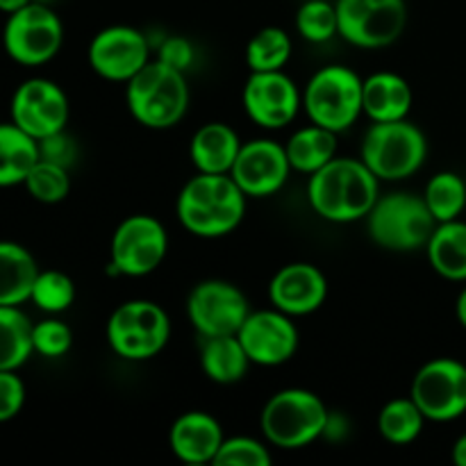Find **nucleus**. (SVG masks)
Masks as SVG:
<instances>
[{
    "label": "nucleus",
    "mask_w": 466,
    "mask_h": 466,
    "mask_svg": "<svg viewBox=\"0 0 466 466\" xmlns=\"http://www.w3.org/2000/svg\"><path fill=\"white\" fill-rule=\"evenodd\" d=\"M380 196V180L360 157H339L308 176V203L317 217L330 223L367 218Z\"/></svg>",
    "instance_id": "1"
},
{
    "label": "nucleus",
    "mask_w": 466,
    "mask_h": 466,
    "mask_svg": "<svg viewBox=\"0 0 466 466\" xmlns=\"http://www.w3.org/2000/svg\"><path fill=\"white\" fill-rule=\"evenodd\" d=\"M248 196L230 173H198L177 194L180 226L200 239H218L241 226Z\"/></svg>",
    "instance_id": "2"
},
{
    "label": "nucleus",
    "mask_w": 466,
    "mask_h": 466,
    "mask_svg": "<svg viewBox=\"0 0 466 466\" xmlns=\"http://www.w3.org/2000/svg\"><path fill=\"white\" fill-rule=\"evenodd\" d=\"M126 103L132 118L150 130H168L189 109V85L185 73L150 59L132 80L126 82Z\"/></svg>",
    "instance_id": "3"
},
{
    "label": "nucleus",
    "mask_w": 466,
    "mask_h": 466,
    "mask_svg": "<svg viewBox=\"0 0 466 466\" xmlns=\"http://www.w3.org/2000/svg\"><path fill=\"white\" fill-rule=\"evenodd\" d=\"M364 221L373 244L390 253H414L426 248L437 228L423 196L414 191H391L378 196Z\"/></svg>",
    "instance_id": "4"
},
{
    "label": "nucleus",
    "mask_w": 466,
    "mask_h": 466,
    "mask_svg": "<svg viewBox=\"0 0 466 466\" xmlns=\"http://www.w3.org/2000/svg\"><path fill=\"white\" fill-rule=\"evenodd\" d=\"M328 417L330 412L321 396L303 387H289L267 400L259 414V428L271 446L294 451L321 440Z\"/></svg>",
    "instance_id": "5"
},
{
    "label": "nucleus",
    "mask_w": 466,
    "mask_h": 466,
    "mask_svg": "<svg viewBox=\"0 0 466 466\" xmlns=\"http://www.w3.org/2000/svg\"><path fill=\"white\" fill-rule=\"evenodd\" d=\"M428 157V139L417 123L408 118L399 121H371L364 132L360 159L371 168L380 182L408 180L421 171Z\"/></svg>",
    "instance_id": "6"
},
{
    "label": "nucleus",
    "mask_w": 466,
    "mask_h": 466,
    "mask_svg": "<svg viewBox=\"0 0 466 466\" xmlns=\"http://www.w3.org/2000/svg\"><path fill=\"white\" fill-rule=\"evenodd\" d=\"M362 85L364 77L344 64L319 68L303 91V109L309 123L328 127L337 135L353 127L364 114Z\"/></svg>",
    "instance_id": "7"
},
{
    "label": "nucleus",
    "mask_w": 466,
    "mask_h": 466,
    "mask_svg": "<svg viewBox=\"0 0 466 466\" xmlns=\"http://www.w3.org/2000/svg\"><path fill=\"white\" fill-rule=\"evenodd\" d=\"M171 339V319L153 300H126L107 321V344L127 362H144L167 349Z\"/></svg>",
    "instance_id": "8"
},
{
    "label": "nucleus",
    "mask_w": 466,
    "mask_h": 466,
    "mask_svg": "<svg viewBox=\"0 0 466 466\" xmlns=\"http://www.w3.org/2000/svg\"><path fill=\"white\" fill-rule=\"evenodd\" d=\"M64 44L62 18L46 3H27L7 14L3 27V48L21 66H41L59 53Z\"/></svg>",
    "instance_id": "9"
},
{
    "label": "nucleus",
    "mask_w": 466,
    "mask_h": 466,
    "mask_svg": "<svg viewBox=\"0 0 466 466\" xmlns=\"http://www.w3.org/2000/svg\"><path fill=\"white\" fill-rule=\"evenodd\" d=\"M168 253V232L159 218L150 214H132L123 218L109 244V273L126 278H144L157 271Z\"/></svg>",
    "instance_id": "10"
},
{
    "label": "nucleus",
    "mask_w": 466,
    "mask_h": 466,
    "mask_svg": "<svg viewBox=\"0 0 466 466\" xmlns=\"http://www.w3.org/2000/svg\"><path fill=\"white\" fill-rule=\"evenodd\" d=\"M339 36L355 48H387L408 25L405 0H337Z\"/></svg>",
    "instance_id": "11"
},
{
    "label": "nucleus",
    "mask_w": 466,
    "mask_h": 466,
    "mask_svg": "<svg viewBox=\"0 0 466 466\" xmlns=\"http://www.w3.org/2000/svg\"><path fill=\"white\" fill-rule=\"evenodd\" d=\"M410 396L423 417L449 423L466 414V364L455 358H435L412 378Z\"/></svg>",
    "instance_id": "12"
},
{
    "label": "nucleus",
    "mask_w": 466,
    "mask_h": 466,
    "mask_svg": "<svg viewBox=\"0 0 466 466\" xmlns=\"http://www.w3.org/2000/svg\"><path fill=\"white\" fill-rule=\"evenodd\" d=\"M248 314L244 291L235 282L218 278L198 282L187 299V319L200 337L237 335Z\"/></svg>",
    "instance_id": "13"
},
{
    "label": "nucleus",
    "mask_w": 466,
    "mask_h": 466,
    "mask_svg": "<svg viewBox=\"0 0 466 466\" xmlns=\"http://www.w3.org/2000/svg\"><path fill=\"white\" fill-rule=\"evenodd\" d=\"M71 103L57 82L30 77L16 86L9 103V121L35 137L36 141L66 130Z\"/></svg>",
    "instance_id": "14"
},
{
    "label": "nucleus",
    "mask_w": 466,
    "mask_h": 466,
    "mask_svg": "<svg viewBox=\"0 0 466 466\" xmlns=\"http://www.w3.org/2000/svg\"><path fill=\"white\" fill-rule=\"evenodd\" d=\"M244 112L264 130H282L303 107V94L285 71H250L241 91Z\"/></svg>",
    "instance_id": "15"
},
{
    "label": "nucleus",
    "mask_w": 466,
    "mask_h": 466,
    "mask_svg": "<svg viewBox=\"0 0 466 466\" xmlns=\"http://www.w3.org/2000/svg\"><path fill=\"white\" fill-rule=\"evenodd\" d=\"M86 57L96 76L126 85L150 62V41L139 27L107 25L94 35Z\"/></svg>",
    "instance_id": "16"
},
{
    "label": "nucleus",
    "mask_w": 466,
    "mask_h": 466,
    "mask_svg": "<svg viewBox=\"0 0 466 466\" xmlns=\"http://www.w3.org/2000/svg\"><path fill=\"white\" fill-rule=\"evenodd\" d=\"M241 346L248 353L250 362L258 367H280L287 364L299 350V328L294 317L271 309H250L239 332Z\"/></svg>",
    "instance_id": "17"
},
{
    "label": "nucleus",
    "mask_w": 466,
    "mask_h": 466,
    "mask_svg": "<svg viewBox=\"0 0 466 466\" xmlns=\"http://www.w3.org/2000/svg\"><path fill=\"white\" fill-rule=\"evenodd\" d=\"M230 176L248 198H268L287 185L291 164L285 146L273 139H253L241 144Z\"/></svg>",
    "instance_id": "18"
},
{
    "label": "nucleus",
    "mask_w": 466,
    "mask_h": 466,
    "mask_svg": "<svg viewBox=\"0 0 466 466\" xmlns=\"http://www.w3.org/2000/svg\"><path fill=\"white\" fill-rule=\"evenodd\" d=\"M268 299L273 308L289 317H308L326 303L328 278L309 262L285 264L268 282Z\"/></svg>",
    "instance_id": "19"
},
{
    "label": "nucleus",
    "mask_w": 466,
    "mask_h": 466,
    "mask_svg": "<svg viewBox=\"0 0 466 466\" xmlns=\"http://www.w3.org/2000/svg\"><path fill=\"white\" fill-rule=\"evenodd\" d=\"M223 440L218 419L203 410L180 414L168 431V449L185 464H212Z\"/></svg>",
    "instance_id": "20"
},
{
    "label": "nucleus",
    "mask_w": 466,
    "mask_h": 466,
    "mask_svg": "<svg viewBox=\"0 0 466 466\" xmlns=\"http://www.w3.org/2000/svg\"><path fill=\"white\" fill-rule=\"evenodd\" d=\"M414 105V91L403 76L394 71H378L364 77L362 109L371 121H399L408 118Z\"/></svg>",
    "instance_id": "21"
},
{
    "label": "nucleus",
    "mask_w": 466,
    "mask_h": 466,
    "mask_svg": "<svg viewBox=\"0 0 466 466\" xmlns=\"http://www.w3.org/2000/svg\"><path fill=\"white\" fill-rule=\"evenodd\" d=\"M241 144L237 130L223 121H209L194 132L189 159L198 173H230Z\"/></svg>",
    "instance_id": "22"
},
{
    "label": "nucleus",
    "mask_w": 466,
    "mask_h": 466,
    "mask_svg": "<svg viewBox=\"0 0 466 466\" xmlns=\"http://www.w3.org/2000/svg\"><path fill=\"white\" fill-rule=\"evenodd\" d=\"M39 271L35 255L25 246L0 241V305L27 303Z\"/></svg>",
    "instance_id": "23"
},
{
    "label": "nucleus",
    "mask_w": 466,
    "mask_h": 466,
    "mask_svg": "<svg viewBox=\"0 0 466 466\" xmlns=\"http://www.w3.org/2000/svg\"><path fill=\"white\" fill-rule=\"evenodd\" d=\"M200 369L217 385H235L250 369L248 353L237 335L200 337Z\"/></svg>",
    "instance_id": "24"
},
{
    "label": "nucleus",
    "mask_w": 466,
    "mask_h": 466,
    "mask_svg": "<svg viewBox=\"0 0 466 466\" xmlns=\"http://www.w3.org/2000/svg\"><path fill=\"white\" fill-rule=\"evenodd\" d=\"M423 250L432 271L444 280L466 282V221L462 218L437 223Z\"/></svg>",
    "instance_id": "25"
},
{
    "label": "nucleus",
    "mask_w": 466,
    "mask_h": 466,
    "mask_svg": "<svg viewBox=\"0 0 466 466\" xmlns=\"http://www.w3.org/2000/svg\"><path fill=\"white\" fill-rule=\"evenodd\" d=\"M39 162V141L16 123H0V189L23 185Z\"/></svg>",
    "instance_id": "26"
},
{
    "label": "nucleus",
    "mask_w": 466,
    "mask_h": 466,
    "mask_svg": "<svg viewBox=\"0 0 466 466\" xmlns=\"http://www.w3.org/2000/svg\"><path fill=\"white\" fill-rule=\"evenodd\" d=\"M337 148H339L337 132L317 126V123H309V126L296 130L285 144L291 171L305 173V176H312L330 159H335Z\"/></svg>",
    "instance_id": "27"
},
{
    "label": "nucleus",
    "mask_w": 466,
    "mask_h": 466,
    "mask_svg": "<svg viewBox=\"0 0 466 466\" xmlns=\"http://www.w3.org/2000/svg\"><path fill=\"white\" fill-rule=\"evenodd\" d=\"M32 328L21 305H0V371H18L32 358Z\"/></svg>",
    "instance_id": "28"
},
{
    "label": "nucleus",
    "mask_w": 466,
    "mask_h": 466,
    "mask_svg": "<svg viewBox=\"0 0 466 466\" xmlns=\"http://www.w3.org/2000/svg\"><path fill=\"white\" fill-rule=\"evenodd\" d=\"M426 421L428 419L423 417V412L414 403L412 396H408V399H394L382 405L380 414H378V432L390 444L405 446L419 440Z\"/></svg>",
    "instance_id": "29"
},
{
    "label": "nucleus",
    "mask_w": 466,
    "mask_h": 466,
    "mask_svg": "<svg viewBox=\"0 0 466 466\" xmlns=\"http://www.w3.org/2000/svg\"><path fill=\"white\" fill-rule=\"evenodd\" d=\"M294 44L285 27L268 25L250 36L246 46V66L250 71H285Z\"/></svg>",
    "instance_id": "30"
},
{
    "label": "nucleus",
    "mask_w": 466,
    "mask_h": 466,
    "mask_svg": "<svg viewBox=\"0 0 466 466\" xmlns=\"http://www.w3.org/2000/svg\"><path fill=\"white\" fill-rule=\"evenodd\" d=\"M421 196L437 223L455 221L466 209V182L455 171L435 173Z\"/></svg>",
    "instance_id": "31"
},
{
    "label": "nucleus",
    "mask_w": 466,
    "mask_h": 466,
    "mask_svg": "<svg viewBox=\"0 0 466 466\" xmlns=\"http://www.w3.org/2000/svg\"><path fill=\"white\" fill-rule=\"evenodd\" d=\"M32 303L46 314H62L76 303V282L57 268H44L32 287Z\"/></svg>",
    "instance_id": "32"
},
{
    "label": "nucleus",
    "mask_w": 466,
    "mask_h": 466,
    "mask_svg": "<svg viewBox=\"0 0 466 466\" xmlns=\"http://www.w3.org/2000/svg\"><path fill=\"white\" fill-rule=\"evenodd\" d=\"M23 187L39 203H62L71 194V173H68L66 167H59V164L46 162V159L39 157V162L27 173Z\"/></svg>",
    "instance_id": "33"
},
{
    "label": "nucleus",
    "mask_w": 466,
    "mask_h": 466,
    "mask_svg": "<svg viewBox=\"0 0 466 466\" xmlns=\"http://www.w3.org/2000/svg\"><path fill=\"white\" fill-rule=\"evenodd\" d=\"M296 30L309 44H326L339 35L337 5L328 0H305L296 12Z\"/></svg>",
    "instance_id": "34"
},
{
    "label": "nucleus",
    "mask_w": 466,
    "mask_h": 466,
    "mask_svg": "<svg viewBox=\"0 0 466 466\" xmlns=\"http://www.w3.org/2000/svg\"><path fill=\"white\" fill-rule=\"evenodd\" d=\"M273 455L267 444L253 440V437H230L223 440L218 449L214 466H268Z\"/></svg>",
    "instance_id": "35"
},
{
    "label": "nucleus",
    "mask_w": 466,
    "mask_h": 466,
    "mask_svg": "<svg viewBox=\"0 0 466 466\" xmlns=\"http://www.w3.org/2000/svg\"><path fill=\"white\" fill-rule=\"evenodd\" d=\"M32 344H35V353L41 358H64L73 346V330L68 323L59 319H44L32 328Z\"/></svg>",
    "instance_id": "36"
},
{
    "label": "nucleus",
    "mask_w": 466,
    "mask_h": 466,
    "mask_svg": "<svg viewBox=\"0 0 466 466\" xmlns=\"http://www.w3.org/2000/svg\"><path fill=\"white\" fill-rule=\"evenodd\" d=\"M25 382L16 371H0V423L12 421L25 405Z\"/></svg>",
    "instance_id": "37"
},
{
    "label": "nucleus",
    "mask_w": 466,
    "mask_h": 466,
    "mask_svg": "<svg viewBox=\"0 0 466 466\" xmlns=\"http://www.w3.org/2000/svg\"><path fill=\"white\" fill-rule=\"evenodd\" d=\"M39 157L46 159V162L71 168L77 159L76 139H73L66 130L44 137V139H39Z\"/></svg>",
    "instance_id": "38"
},
{
    "label": "nucleus",
    "mask_w": 466,
    "mask_h": 466,
    "mask_svg": "<svg viewBox=\"0 0 466 466\" xmlns=\"http://www.w3.org/2000/svg\"><path fill=\"white\" fill-rule=\"evenodd\" d=\"M157 59L167 66L187 73V68L194 64V46L185 36H167L157 46Z\"/></svg>",
    "instance_id": "39"
},
{
    "label": "nucleus",
    "mask_w": 466,
    "mask_h": 466,
    "mask_svg": "<svg viewBox=\"0 0 466 466\" xmlns=\"http://www.w3.org/2000/svg\"><path fill=\"white\" fill-rule=\"evenodd\" d=\"M451 458H453V462L458 466H466V432L455 440L453 451H451Z\"/></svg>",
    "instance_id": "40"
},
{
    "label": "nucleus",
    "mask_w": 466,
    "mask_h": 466,
    "mask_svg": "<svg viewBox=\"0 0 466 466\" xmlns=\"http://www.w3.org/2000/svg\"><path fill=\"white\" fill-rule=\"evenodd\" d=\"M455 314H458V321H460V326L464 328L466 330V287L462 291H460V296H458V303H455Z\"/></svg>",
    "instance_id": "41"
},
{
    "label": "nucleus",
    "mask_w": 466,
    "mask_h": 466,
    "mask_svg": "<svg viewBox=\"0 0 466 466\" xmlns=\"http://www.w3.org/2000/svg\"><path fill=\"white\" fill-rule=\"evenodd\" d=\"M27 3H32V0H0V12L12 14V12H16V9L25 7Z\"/></svg>",
    "instance_id": "42"
},
{
    "label": "nucleus",
    "mask_w": 466,
    "mask_h": 466,
    "mask_svg": "<svg viewBox=\"0 0 466 466\" xmlns=\"http://www.w3.org/2000/svg\"><path fill=\"white\" fill-rule=\"evenodd\" d=\"M36 3H46V5H50V3H53V0H36Z\"/></svg>",
    "instance_id": "43"
}]
</instances>
